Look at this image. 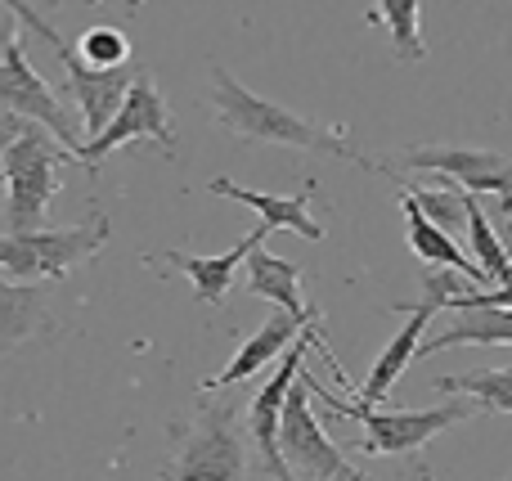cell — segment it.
<instances>
[{"instance_id":"cell-8","label":"cell","mask_w":512,"mask_h":481,"mask_svg":"<svg viewBox=\"0 0 512 481\" xmlns=\"http://www.w3.org/2000/svg\"><path fill=\"white\" fill-rule=\"evenodd\" d=\"M0 108L27 117V122H41L45 131H50L63 149H72V158H77V149H81L77 126L68 122V113H63L59 95L50 90V81L27 63L23 36H18L14 27L5 32V54H0Z\"/></svg>"},{"instance_id":"cell-18","label":"cell","mask_w":512,"mask_h":481,"mask_svg":"<svg viewBox=\"0 0 512 481\" xmlns=\"http://www.w3.org/2000/svg\"><path fill=\"white\" fill-rule=\"evenodd\" d=\"M248 293L283 306V311H292L297 320H319V315L306 306V297H301V270L292 266V261L265 252V243H256L248 252Z\"/></svg>"},{"instance_id":"cell-16","label":"cell","mask_w":512,"mask_h":481,"mask_svg":"<svg viewBox=\"0 0 512 481\" xmlns=\"http://www.w3.org/2000/svg\"><path fill=\"white\" fill-rule=\"evenodd\" d=\"M265 225H256L243 243H234L230 252H221V257H189V252H162V261H171L176 270H185L189 279H194V297L207 306H221L225 297H230L234 288V275H239V266L248 261V252L256 243H265Z\"/></svg>"},{"instance_id":"cell-19","label":"cell","mask_w":512,"mask_h":481,"mask_svg":"<svg viewBox=\"0 0 512 481\" xmlns=\"http://www.w3.org/2000/svg\"><path fill=\"white\" fill-rule=\"evenodd\" d=\"M45 324V293L36 284L0 279V360Z\"/></svg>"},{"instance_id":"cell-25","label":"cell","mask_w":512,"mask_h":481,"mask_svg":"<svg viewBox=\"0 0 512 481\" xmlns=\"http://www.w3.org/2000/svg\"><path fill=\"white\" fill-rule=\"evenodd\" d=\"M459 306H512V284H495V288L468 284L450 306H445V311H459Z\"/></svg>"},{"instance_id":"cell-20","label":"cell","mask_w":512,"mask_h":481,"mask_svg":"<svg viewBox=\"0 0 512 481\" xmlns=\"http://www.w3.org/2000/svg\"><path fill=\"white\" fill-rule=\"evenodd\" d=\"M369 23H382L391 32V50L400 63H418L427 54L423 41V18H418V0H378L369 9Z\"/></svg>"},{"instance_id":"cell-10","label":"cell","mask_w":512,"mask_h":481,"mask_svg":"<svg viewBox=\"0 0 512 481\" xmlns=\"http://www.w3.org/2000/svg\"><path fill=\"white\" fill-rule=\"evenodd\" d=\"M248 459H243V437L234 428L230 410H207L194 428L180 437V455L171 464V477H243Z\"/></svg>"},{"instance_id":"cell-22","label":"cell","mask_w":512,"mask_h":481,"mask_svg":"<svg viewBox=\"0 0 512 481\" xmlns=\"http://www.w3.org/2000/svg\"><path fill=\"white\" fill-rule=\"evenodd\" d=\"M468 239H472V252H477V266L486 270L490 284H512V257L504 239L495 234V225H490V216L481 212L477 194H468Z\"/></svg>"},{"instance_id":"cell-9","label":"cell","mask_w":512,"mask_h":481,"mask_svg":"<svg viewBox=\"0 0 512 481\" xmlns=\"http://www.w3.org/2000/svg\"><path fill=\"white\" fill-rule=\"evenodd\" d=\"M400 162L414 171H441V176L459 180L468 194H495L512 225V158L504 153L463 149V144H423V149H405Z\"/></svg>"},{"instance_id":"cell-12","label":"cell","mask_w":512,"mask_h":481,"mask_svg":"<svg viewBox=\"0 0 512 481\" xmlns=\"http://www.w3.org/2000/svg\"><path fill=\"white\" fill-rule=\"evenodd\" d=\"M207 194H221V198H234V203L252 207L270 234L274 230H292V234H301V239H310V243L324 239V225L310 216L315 180H306L301 194H261V189H248V185H239V180H230V176H216V180H207Z\"/></svg>"},{"instance_id":"cell-2","label":"cell","mask_w":512,"mask_h":481,"mask_svg":"<svg viewBox=\"0 0 512 481\" xmlns=\"http://www.w3.org/2000/svg\"><path fill=\"white\" fill-rule=\"evenodd\" d=\"M306 383H310V396H319L337 419L364 423L360 450L373 455V459L378 455H414V450H423L436 432H445V428H454V423L481 414V405L472 401V396H463V401H445L441 410H378V405H364V401H342V396H333L328 387H319L310 374H306Z\"/></svg>"},{"instance_id":"cell-24","label":"cell","mask_w":512,"mask_h":481,"mask_svg":"<svg viewBox=\"0 0 512 481\" xmlns=\"http://www.w3.org/2000/svg\"><path fill=\"white\" fill-rule=\"evenodd\" d=\"M77 50H81V59L95 63V68H126V63H131V41H126V32H117V27H90L77 41Z\"/></svg>"},{"instance_id":"cell-13","label":"cell","mask_w":512,"mask_h":481,"mask_svg":"<svg viewBox=\"0 0 512 481\" xmlns=\"http://www.w3.org/2000/svg\"><path fill=\"white\" fill-rule=\"evenodd\" d=\"M391 311H400L405 315V329L396 333V338L382 347V356L373 360V369H369V378H364V387L355 392V401H364V405H382L391 396V387L400 383V374L409 369V360L418 356V347H423V333H427V324H432V315H436V302H391Z\"/></svg>"},{"instance_id":"cell-5","label":"cell","mask_w":512,"mask_h":481,"mask_svg":"<svg viewBox=\"0 0 512 481\" xmlns=\"http://www.w3.org/2000/svg\"><path fill=\"white\" fill-rule=\"evenodd\" d=\"M310 347H319L328 356V365H333V374L342 365H337V356L324 347V338H319V320L315 324H306V329L297 333V342H292L288 351H283V365L270 374V383L261 387V392L252 396V405H248V432H252V441H256V455H261V468L270 477H279V481H288L292 477V468H288V459H283V450H279V419H283V401H288V392H292V383L301 378V369H306V351Z\"/></svg>"},{"instance_id":"cell-26","label":"cell","mask_w":512,"mask_h":481,"mask_svg":"<svg viewBox=\"0 0 512 481\" xmlns=\"http://www.w3.org/2000/svg\"><path fill=\"white\" fill-rule=\"evenodd\" d=\"M0 5H5V9H9V14H14V18H18V23H23V27H32V32H36V36H41V41H50V45H63V36H59V32H54V27H50V23H45V18H41V14H36V9H32V5H27V0H0Z\"/></svg>"},{"instance_id":"cell-17","label":"cell","mask_w":512,"mask_h":481,"mask_svg":"<svg viewBox=\"0 0 512 481\" xmlns=\"http://www.w3.org/2000/svg\"><path fill=\"white\" fill-rule=\"evenodd\" d=\"M450 347H512V306H459L454 320L418 347V356Z\"/></svg>"},{"instance_id":"cell-21","label":"cell","mask_w":512,"mask_h":481,"mask_svg":"<svg viewBox=\"0 0 512 481\" xmlns=\"http://www.w3.org/2000/svg\"><path fill=\"white\" fill-rule=\"evenodd\" d=\"M436 392L472 396L486 414H512V369H481V374L436 378Z\"/></svg>"},{"instance_id":"cell-11","label":"cell","mask_w":512,"mask_h":481,"mask_svg":"<svg viewBox=\"0 0 512 481\" xmlns=\"http://www.w3.org/2000/svg\"><path fill=\"white\" fill-rule=\"evenodd\" d=\"M54 54H59L63 72H68V95L72 104L81 108V122H86V135H99L108 122H113V113L122 108L126 90H131L135 81V68L126 63V68H95V63L81 59L77 45H54Z\"/></svg>"},{"instance_id":"cell-6","label":"cell","mask_w":512,"mask_h":481,"mask_svg":"<svg viewBox=\"0 0 512 481\" xmlns=\"http://www.w3.org/2000/svg\"><path fill=\"white\" fill-rule=\"evenodd\" d=\"M131 140H153L162 153H176L171 113H167V104H162L158 86H153V72H149V68H135V81H131V90H126L122 108H117L113 122H108L99 135L81 140L77 162L95 171L99 158H108L113 149H122V144H131Z\"/></svg>"},{"instance_id":"cell-14","label":"cell","mask_w":512,"mask_h":481,"mask_svg":"<svg viewBox=\"0 0 512 481\" xmlns=\"http://www.w3.org/2000/svg\"><path fill=\"white\" fill-rule=\"evenodd\" d=\"M306 324H315V320H297L292 311H283V306H279V311H274L270 320H265L261 329H256L248 342H243L239 356H234L216 378H207L203 392H221V387H234V383H243V378L261 374V369L270 365V360H279L283 351H288L292 342H297V333L306 329Z\"/></svg>"},{"instance_id":"cell-23","label":"cell","mask_w":512,"mask_h":481,"mask_svg":"<svg viewBox=\"0 0 512 481\" xmlns=\"http://www.w3.org/2000/svg\"><path fill=\"white\" fill-rule=\"evenodd\" d=\"M405 189L418 198V207H423L436 225H445V230L468 225V189H463L459 180H454V185H405Z\"/></svg>"},{"instance_id":"cell-7","label":"cell","mask_w":512,"mask_h":481,"mask_svg":"<svg viewBox=\"0 0 512 481\" xmlns=\"http://www.w3.org/2000/svg\"><path fill=\"white\" fill-rule=\"evenodd\" d=\"M279 450L288 459V468L306 481H328V477H346V481H360V468L342 455V450L328 441V432L319 428L315 410H310V383H306V369L301 378L292 383L288 401H283V419H279Z\"/></svg>"},{"instance_id":"cell-4","label":"cell","mask_w":512,"mask_h":481,"mask_svg":"<svg viewBox=\"0 0 512 481\" xmlns=\"http://www.w3.org/2000/svg\"><path fill=\"white\" fill-rule=\"evenodd\" d=\"M68 149H54L50 131L41 122H27L0 153V180H5V225L9 230H36L45 221V207L54 194V176Z\"/></svg>"},{"instance_id":"cell-27","label":"cell","mask_w":512,"mask_h":481,"mask_svg":"<svg viewBox=\"0 0 512 481\" xmlns=\"http://www.w3.org/2000/svg\"><path fill=\"white\" fill-rule=\"evenodd\" d=\"M27 126V117H18V113H0V153L9 149V140H14L18 131Z\"/></svg>"},{"instance_id":"cell-1","label":"cell","mask_w":512,"mask_h":481,"mask_svg":"<svg viewBox=\"0 0 512 481\" xmlns=\"http://www.w3.org/2000/svg\"><path fill=\"white\" fill-rule=\"evenodd\" d=\"M212 108L225 131L239 135V140L283 144V149H306V153H324V158H346V162L369 167V162L360 158V149L346 140V131L315 122V117H301V113H292V108L274 104V99L252 95L221 63H212Z\"/></svg>"},{"instance_id":"cell-3","label":"cell","mask_w":512,"mask_h":481,"mask_svg":"<svg viewBox=\"0 0 512 481\" xmlns=\"http://www.w3.org/2000/svg\"><path fill=\"white\" fill-rule=\"evenodd\" d=\"M108 248V216H90L86 225H63V230H5L0 234V275L18 284H41V279H63Z\"/></svg>"},{"instance_id":"cell-15","label":"cell","mask_w":512,"mask_h":481,"mask_svg":"<svg viewBox=\"0 0 512 481\" xmlns=\"http://www.w3.org/2000/svg\"><path fill=\"white\" fill-rule=\"evenodd\" d=\"M400 212H405V230H409V248H414V257L418 261H427V266H450V270H459V275H468L472 284H481L486 288L490 279H486V270L481 266H472L468 261V252L454 243V234L445 230V225H436L432 216L418 207V198L409 194L405 185H400Z\"/></svg>"}]
</instances>
